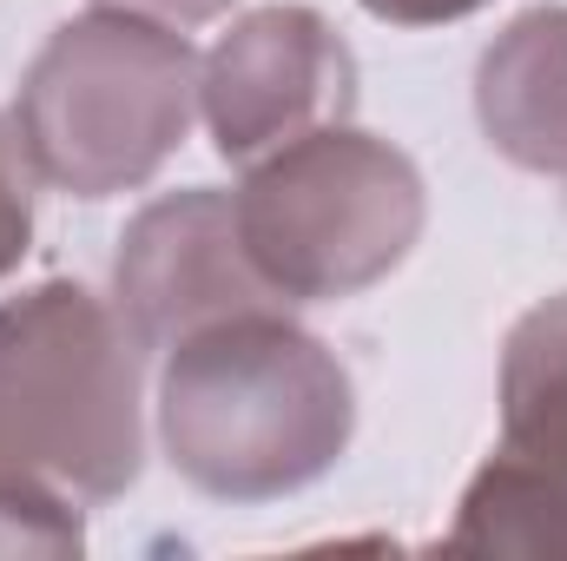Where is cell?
<instances>
[{"instance_id":"cell-1","label":"cell","mask_w":567,"mask_h":561,"mask_svg":"<svg viewBox=\"0 0 567 561\" xmlns=\"http://www.w3.org/2000/svg\"><path fill=\"white\" fill-rule=\"evenodd\" d=\"M158 449L212 502H284L337 469L357 436V384L290 304L238 310L165 350Z\"/></svg>"},{"instance_id":"cell-2","label":"cell","mask_w":567,"mask_h":561,"mask_svg":"<svg viewBox=\"0 0 567 561\" xmlns=\"http://www.w3.org/2000/svg\"><path fill=\"white\" fill-rule=\"evenodd\" d=\"M145 350L80 278L0 304V476L113 502L145 469Z\"/></svg>"},{"instance_id":"cell-3","label":"cell","mask_w":567,"mask_h":561,"mask_svg":"<svg viewBox=\"0 0 567 561\" xmlns=\"http://www.w3.org/2000/svg\"><path fill=\"white\" fill-rule=\"evenodd\" d=\"M198 113V53L178 27L93 7L47 33L13 93V140L66 198H113L158 178Z\"/></svg>"},{"instance_id":"cell-4","label":"cell","mask_w":567,"mask_h":561,"mask_svg":"<svg viewBox=\"0 0 567 561\" xmlns=\"http://www.w3.org/2000/svg\"><path fill=\"white\" fill-rule=\"evenodd\" d=\"M231 218L251 272L284 304H337L363 297L416 252L429 192L403 145L343 120L251 159Z\"/></svg>"},{"instance_id":"cell-5","label":"cell","mask_w":567,"mask_h":561,"mask_svg":"<svg viewBox=\"0 0 567 561\" xmlns=\"http://www.w3.org/2000/svg\"><path fill=\"white\" fill-rule=\"evenodd\" d=\"M442 542L567 561V290L522 310L502 344V442L468 476Z\"/></svg>"},{"instance_id":"cell-6","label":"cell","mask_w":567,"mask_h":561,"mask_svg":"<svg viewBox=\"0 0 567 561\" xmlns=\"http://www.w3.org/2000/svg\"><path fill=\"white\" fill-rule=\"evenodd\" d=\"M198 113L225 165H251L357 113V53L303 0L251 7L198 60Z\"/></svg>"},{"instance_id":"cell-7","label":"cell","mask_w":567,"mask_h":561,"mask_svg":"<svg viewBox=\"0 0 567 561\" xmlns=\"http://www.w3.org/2000/svg\"><path fill=\"white\" fill-rule=\"evenodd\" d=\"M271 304L284 297L245 258L231 192L185 185L126 218L113 252V310L145 357H165L172 344H185L218 317L271 310Z\"/></svg>"},{"instance_id":"cell-8","label":"cell","mask_w":567,"mask_h":561,"mask_svg":"<svg viewBox=\"0 0 567 561\" xmlns=\"http://www.w3.org/2000/svg\"><path fill=\"white\" fill-rule=\"evenodd\" d=\"M475 120L508 165L567 185V7L515 13L475 60Z\"/></svg>"},{"instance_id":"cell-9","label":"cell","mask_w":567,"mask_h":561,"mask_svg":"<svg viewBox=\"0 0 567 561\" xmlns=\"http://www.w3.org/2000/svg\"><path fill=\"white\" fill-rule=\"evenodd\" d=\"M80 549H86V522L73 496L0 476V555H80Z\"/></svg>"},{"instance_id":"cell-10","label":"cell","mask_w":567,"mask_h":561,"mask_svg":"<svg viewBox=\"0 0 567 561\" xmlns=\"http://www.w3.org/2000/svg\"><path fill=\"white\" fill-rule=\"evenodd\" d=\"M33 245V165L13 140V120H0V284L20 272Z\"/></svg>"},{"instance_id":"cell-11","label":"cell","mask_w":567,"mask_h":561,"mask_svg":"<svg viewBox=\"0 0 567 561\" xmlns=\"http://www.w3.org/2000/svg\"><path fill=\"white\" fill-rule=\"evenodd\" d=\"M377 20H390V27H449V20H468V13H482L488 0H363Z\"/></svg>"},{"instance_id":"cell-12","label":"cell","mask_w":567,"mask_h":561,"mask_svg":"<svg viewBox=\"0 0 567 561\" xmlns=\"http://www.w3.org/2000/svg\"><path fill=\"white\" fill-rule=\"evenodd\" d=\"M93 7H126L145 20H165V27H205V20L231 13V0H93Z\"/></svg>"}]
</instances>
